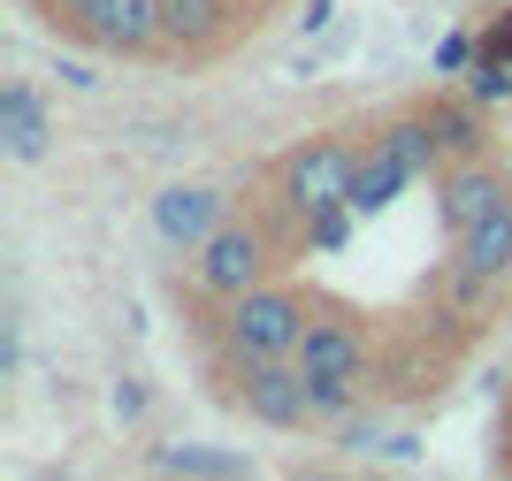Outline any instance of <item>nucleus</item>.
I'll list each match as a JSON object with an SVG mask.
<instances>
[{
    "label": "nucleus",
    "mask_w": 512,
    "mask_h": 481,
    "mask_svg": "<svg viewBox=\"0 0 512 481\" xmlns=\"http://www.w3.org/2000/svg\"><path fill=\"white\" fill-rule=\"evenodd\" d=\"M505 283H512V275H505Z\"/></svg>",
    "instance_id": "nucleus-24"
},
{
    "label": "nucleus",
    "mask_w": 512,
    "mask_h": 481,
    "mask_svg": "<svg viewBox=\"0 0 512 481\" xmlns=\"http://www.w3.org/2000/svg\"><path fill=\"white\" fill-rule=\"evenodd\" d=\"M306 321H314V298L268 275V283H253V291H237L222 306V352L230 359H291Z\"/></svg>",
    "instance_id": "nucleus-2"
},
{
    "label": "nucleus",
    "mask_w": 512,
    "mask_h": 481,
    "mask_svg": "<svg viewBox=\"0 0 512 481\" xmlns=\"http://www.w3.org/2000/svg\"><path fill=\"white\" fill-rule=\"evenodd\" d=\"M253 0H161V46L184 62H214L222 46L253 31Z\"/></svg>",
    "instance_id": "nucleus-6"
},
{
    "label": "nucleus",
    "mask_w": 512,
    "mask_h": 481,
    "mask_svg": "<svg viewBox=\"0 0 512 481\" xmlns=\"http://www.w3.org/2000/svg\"><path fill=\"white\" fill-rule=\"evenodd\" d=\"M352 168H360V146L352 138H299V146L276 161V199L291 214H321V207H352Z\"/></svg>",
    "instance_id": "nucleus-5"
},
{
    "label": "nucleus",
    "mask_w": 512,
    "mask_h": 481,
    "mask_svg": "<svg viewBox=\"0 0 512 481\" xmlns=\"http://www.w3.org/2000/svg\"><path fill=\"white\" fill-rule=\"evenodd\" d=\"M512 199V184L490 168V153H474V161H451L444 176H436V207H444V230L459 237V230H474L490 207H505Z\"/></svg>",
    "instance_id": "nucleus-9"
},
{
    "label": "nucleus",
    "mask_w": 512,
    "mask_h": 481,
    "mask_svg": "<svg viewBox=\"0 0 512 481\" xmlns=\"http://www.w3.org/2000/svg\"><path fill=\"white\" fill-rule=\"evenodd\" d=\"M268 275H276V230H268L260 214H230V222L192 252V291L214 298V306H230L237 291H253Z\"/></svg>",
    "instance_id": "nucleus-3"
},
{
    "label": "nucleus",
    "mask_w": 512,
    "mask_h": 481,
    "mask_svg": "<svg viewBox=\"0 0 512 481\" xmlns=\"http://www.w3.org/2000/svg\"><path fill=\"white\" fill-rule=\"evenodd\" d=\"M467 92H474L482 107H505V100H512V62H490V54H474Z\"/></svg>",
    "instance_id": "nucleus-17"
},
{
    "label": "nucleus",
    "mask_w": 512,
    "mask_h": 481,
    "mask_svg": "<svg viewBox=\"0 0 512 481\" xmlns=\"http://www.w3.org/2000/svg\"><path fill=\"white\" fill-rule=\"evenodd\" d=\"M451 260L474 268V275H490V283H505V275H512V199H505V207H490L474 230L451 237Z\"/></svg>",
    "instance_id": "nucleus-11"
},
{
    "label": "nucleus",
    "mask_w": 512,
    "mask_h": 481,
    "mask_svg": "<svg viewBox=\"0 0 512 481\" xmlns=\"http://www.w3.org/2000/svg\"><path fill=\"white\" fill-rule=\"evenodd\" d=\"M474 39H482V54H490V62H512V0H505V8H490V23H482Z\"/></svg>",
    "instance_id": "nucleus-19"
},
{
    "label": "nucleus",
    "mask_w": 512,
    "mask_h": 481,
    "mask_svg": "<svg viewBox=\"0 0 512 481\" xmlns=\"http://www.w3.org/2000/svg\"><path fill=\"white\" fill-rule=\"evenodd\" d=\"M146 390H138V382H115V413H123V420H146Z\"/></svg>",
    "instance_id": "nucleus-22"
},
{
    "label": "nucleus",
    "mask_w": 512,
    "mask_h": 481,
    "mask_svg": "<svg viewBox=\"0 0 512 481\" xmlns=\"http://www.w3.org/2000/svg\"><path fill=\"white\" fill-rule=\"evenodd\" d=\"M291 359H299L306 375H352V382H367V367H375L360 321L352 314H321V306H314V321H306V336H299Z\"/></svg>",
    "instance_id": "nucleus-8"
},
{
    "label": "nucleus",
    "mask_w": 512,
    "mask_h": 481,
    "mask_svg": "<svg viewBox=\"0 0 512 481\" xmlns=\"http://www.w3.org/2000/svg\"><path fill=\"white\" fill-rule=\"evenodd\" d=\"M474 54H482V39H474V31H451V39L436 46V69H444V77H459V69H467Z\"/></svg>",
    "instance_id": "nucleus-20"
},
{
    "label": "nucleus",
    "mask_w": 512,
    "mask_h": 481,
    "mask_svg": "<svg viewBox=\"0 0 512 481\" xmlns=\"http://www.w3.org/2000/svg\"><path fill=\"white\" fill-rule=\"evenodd\" d=\"M253 8H260V0H253Z\"/></svg>",
    "instance_id": "nucleus-25"
},
{
    "label": "nucleus",
    "mask_w": 512,
    "mask_h": 481,
    "mask_svg": "<svg viewBox=\"0 0 512 481\" xmlns=\"http://www.w3.org/2000/svg\"><path fill=\"white\" fill-rule=\"evenodd\" d=\"M375 138H383V146L398 153V161H406L413 176H444V138L428 130V115H421V107H406V115H390V123L375 130Z\"/></svg>",
    "instance_id": "nucleus-15"
},
{
    "label": "nucleus",
    "mask_w": 512,
    "mask_h": 481,
    "mask_svg": "<svg viewBox=\"0 0 512 481\" xmlns=\"http://www.w3.org/2000/svg\"><path fill=\"white\" fill-rule=\"evenodd\" d=\"M230 191H214V184H169L161 199H153V230H161V245L176 252H199L222 222H230Z\"/></svg>",
    "instance_id": "nucleus-7"
},
{
    "label": "nucleus",
    "mask_w": 512,
    "mask_h": 481,
    "mask_svg": "<svg viewBox=\"0 0 512 481\" xmlns=\"http://www.w3.org/2000/svg\"><path fill=\"white\" fill-rule=\"evenodd\" d=\"M46 16V31L92 54H161V0H31Z\"/></svg>",
    "instance_id": "nucleus-1"
},
{
    "label": "nucleus",
    "mask_w": 512,
    "mask_h": 481,
    "mask_svg": "<svg viewBox=\"0 0 512 481\" xmlns=\"http://www.w3.org/2000/svg\"><path fill=\"white\" fill-rule=\"evenodd\" d=\"M421 115H428V130L444 138V168L451 161H474V153H490V115H482V100H459V92H428L421 100Z\"/></svg>",
    "instance_id": "nucleus-10"
},
{
    "label": "nucleus",
    "mask_w": 512,
    "mask_h": 481,
    "mask_svg": "<svg viewBox=\"0 0 512 481\" xmlns=\"http://www.w3.org/2000/svg\"><path fill=\"white\" fill-rule=\"evenodd\" d=\"M0 138H8V161H39L46 153V107L31 84H0Z\"/></svg>",
    "instance_id": "nucleus-14"
},
{
    "label": "nucleus",
    "mask_w": 512,
    "mask_h": 481,
    "mask_svg": "<svg viewBox=\"0 0 512 481\" xmlns=\"http://www.w3.org/2000/svg\"><path fill=\"white\" fill-rule=\"evenodd\" d=\"M497 466L512 474V405H505V420H497Z\"/></svg>",
    "instance_id": "nucleus-23"
},
{
    "label": "nucleus",
    "mask_w": 512,
    "mask_h": 481,
    "mask_svg": "<svg viewBox=\"0 0 512 481\" xmlns=\"http://www.w3.org/2000/svg\"><path fill=\"white\" fill-rule=\"evenodd\" d=\"M406 184H413V168L398 161V153H390L383 138H375V130H367L360 168H352V191H344V199H352V214H383V207H390V199H398Z\"/></svg>",
    "instance_id": "nucleus-12"
},
{
    "label": "nucleus",
    "mask_w": 512,
    "mask_h": 481,
    "mask_svg": "<svg viewBox=\"0 0 512 481\" xmlns=\"http://www.w3.org/2000/svg\"><path fill=\"white\" fill-rule=\"evenodd\" d=\"M153 466L161 474H245V459L230 451H153Z\"/></svg>",
    "instance_id": "nucleus-16"
},
{
    "label": "nucleus",
    "mask_w": 512,
    "mask_h": 481,
    "mask_svg": "<svg viewBox=\"0 0 512 481\" xmlns=\"http://www.w3.org/2000/svg\"><path fill=\"white\" fill-rule=\"evenodd\" d=\"M344 451H375V413H352V420H344Z\"/></svg>",
    "instance_id": "nucleus-21"
},
{
    "label": "nucleus",
    "mask_w": 512,
    "mask_h": 481,
    "mask_svg": "<svg viewBox=\"0 0 512 481\" xmlns=\"http://www.w3.org/2000/svg\"><path fill=\"white\" fill-rule=\"evenodd\" d=\"M230 405L276 436H299V428H321L314 420V382H306L299 359H237V382H230Z\"/></svg>",
    "instance_id": "nucleus-4"
},
{
    "label": "nucleus",
    "mask_w": 512,
    "mask_h": 481,
    "mask_svg": "<svg viewBox=\"0 0 512 481\" xmlns=\"http://www.w3.org/2000/svg\"><path fill=\"white\" fill-rule=\"evenodd\" d=\"M428 314L451 321V329H474V321H490V275H474L451 260L436 283H428Z\"/></svg>",
    "instance_id": "nucleus-13"
},
{
    "label": "nucleus",
    "mask_w": 512,
    "mask_h": 481,
    "mask_svg": "<svg viewBox=\"0 0 512 481\" xmlns=\"http://www.w3.org/2000/svg\"><path fill=\"white\" fill-rule=\"evenodd\" d=\"M344 230H352V207H321V214H306V245H321V252H337Z\"/></svg>",
    "instance_id": "nucleus-18"
}]
</instances>
